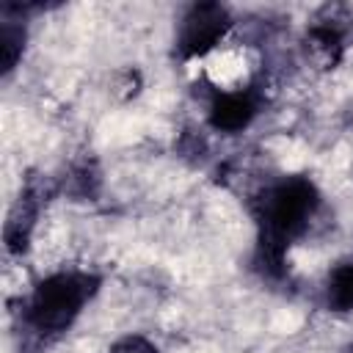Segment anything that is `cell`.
<instances>
[{"label": "cell", "mask_w": 353, "mask_h": 353, "mask_svg": "<svg viewBox=\"0 0 353 353\" xmlns=\"http://www.w3.org/2000/svg\"><path fill=\"white\" fill-rule=\"evenodd\" d=\"M320 207V190L309 176H284L254 199L256 248L254 268L268 279L284 276L290 245L309 229Z\"/></svg>", "instance_id": "cell-1"}, {"label": "cell", "mask_w": 353, "mask_h": 353, "mask_svg": "<svg viewBox=\"0 0 353 353\" xmlns=\"http://www.w3.org/2000/svg\"><path fill=\"white\" fill-rule=\"evenodd\" d=\"M99 284V276L85 270H58L41 279L22 306L25 325L41 339L63 334L97 295Z\"/></svg>", "instance_id": "cell-2"}, {"label": "cell", "mask_w": 353, "mask_h": 353, "mask_svg": "<svg viewBox=\"0 0 353 353\" xmlns=\"http://www.w3.org/2000/svg\"><path fill=\"white\" fill-rule=\"evenodd\" d=\"M232 28V17L221 3H196L188 8L176 36L179 58H199L207 55Z\"/></svg>", "instance_id": "cell-3"}, {"label": "cell", "mask_w": 353, "mask_h": 353, "mask_svg": "<svg viewBox=\"0 0 353 353\" xmlns=\"http://www.w3.org/2000/svg\"><path fill=\"white\" fill-rule=\"evenodd\" d=\"M50 193H52V188H50L47 179H41V176H28L25 179V188L19 190V196H17V201H14L11 212H8L6 229H3V240H6L8 254L19 256V254L28 251L36 218H39L41 204L47 201Z\"/></svg>", "instance_id": "cell-4"}, {"label": "cell", "mask_w": 353, "mask_h": 353, "mask_svg": "<svg viewBox=\"0 0 353 353\" xmlns=\"http://www.w3.org/2000/svg\"><path fill=\"white\" fill-rule=\"evenodd\" d=\"M259 113V94L254 88L215 94L210 105V127L218 132H240Z\"/></svg>", "instance_id": "cell-5"}, {"label": "cell", "mask_w": 353, "mask_h": 353, "mask_svg": "<svg viewBox=\"0 0 353 353\" xmlns=\"http://www.w3.org/2000/svg\"><path fill=\"white\" fill-rule=\"evenodd\" d=\"M345 39L347 36L342 33V28L336 22H323V25H314L309 30V47H312L314 55L323 58L325 66H331V63H336L342 58Z\"/></svg>", "instance_id": "cell-6"}, {"label": "cell", "mask_w": 353, "mask_h": 353, "mask_svg": "<svg viewBox=\"0 0 353 353\" xmlns=\"http://www.w3.org/2000/svg\"><path fill=\"white\" fill-rule=\"evenodd\" d=\"M325 303L334 312H353V262L336 265L325 281Z\"/></svg>", "instance_id": "cell-7"}, {"label": "cell", "mask_w": 353, "mask_h": 353, "mask_svg": "<svg viewBox=\"0 0 353 353\" xmlns=\"http://www.w3.org/2000/svg\"><path fill=\"white\" fill-rule=\"evenodd\" d=\"M22 47H25V28L19 25V19H8L3 14V22H0V72L3 74H8L17 66Z\"/></svg>", "instance_id": "cell-8"}, {"label": "cell", "mask_w": 353, "mask_h": 353, "mask_svg": "<svg viewBox=\"0 0 353 353\" xmlns=\"http://www.w3.org/2000/svg\"><path fill=\"white\" fill-rule=\"evenodd\" d=\"M63 190L72 193V196H80V199H94L97 190H99V171H97V165L91 160L72 165L69 176L63 179Z\"/></svg>", "instance_id": "cell-9"}, {"label": "cell", "mask_w": 353, "mask_h": 353, "mask_svg": "<svg viewBox=\"0 0 353 353\" xmlns=\"http://www.w3.org/2000/svg\"><path fill=\"white\" fill-rule=\"evenodd\" d=\"M108 353H160V350H157V345L149 342L146 336H141V334H127V336L116 339Z\"/></svg>", "instance_id": "cell-10"}]
</instances>
